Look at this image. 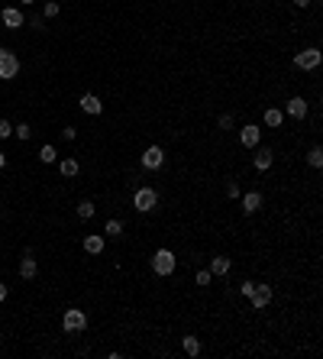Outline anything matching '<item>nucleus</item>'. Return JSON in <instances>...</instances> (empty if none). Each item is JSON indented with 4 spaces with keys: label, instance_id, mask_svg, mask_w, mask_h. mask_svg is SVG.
<instances>
[{
    "label": "nucleus",
    "instance_id": "obj_20",
    "mask_svg": "<svg viewBox=\"0 0 323 359\" xmlns=\"http://www.w3.org/2000/svg\"><path fill=\"white\" fill-rule=\"evenodd\" d=\"M94 211H97V204H94V201H81V204H78V217H81V220H91Z\"/></svg>",
    "mask_w": 323,
    "mask_h": 359
},
{
    "label": "nucleus",
    "instance_id": "obj_13",
    "mask_svg": "<svg viewBox=\"0 0 323 359\" xmlns=\"http://www.w3.org/2000/svg\"><path fill=\"white\" fill-rule=\"evenodd\" d=\"M239 201H242V214H256V211H262V194L259 191H249V194H239Z\"/></svg>",
    "mask_w": 323,
    "mask_h": 359
},
{
    "label": "nucleus",
    "instance_id": "obj_23",
    "mask_svg": "<svg viewBox=\"0 0 323 359\" xmlns=\"http://www.w3.org/2000/svg\"><path fill=\"white\" fill-rule=\"evenodd\" d=\"M55 159H58L55 146H42V149H39V162H46V165H49V162H55Z\"/></svg>",
    "mask_w": 323,
    "mask_h": 359
},
{
    "label": "nucleus",
    "instance_id": "obj_3",
    "mask_svg": "<svg viewBox=\"0 0 323 359\" xmlns=\"http://www.w3.org/2000/svg\"><path fill=\"white\" fill-rule=\"evenodd\" d=\"M320 62H323V52L317 46H310V49H304V52L294 55V65H298L301 72H313V68H320Z\"/></svg>",
    "mask_w": 323,
    "mask_h": 359
},
{
    "label": "nucleus",
    "instance_id": "obj_34",
    "mask_svg": "<svg viewBox=\"0 0 323 359\" xmlns=\"http://www.w3.org/2000/svg\"><path fill=\"white\" fill-rule=\"evenodd\" d=\"M10 55H13L10 49H0V62H4V58H10Z\"/></svg>",
    "mask_w": 323,
    "mask_h": 359
},
{
    "label": "nucleus",
    "instance_id": "obj_29",
    "mask_svg": "<svg viewBox=\"0 0 323 359\" xmlns=\"http://www.w3.org/2000/svg\"><path fill=\"white\" fill-rule=\"evenodd\" d=\"M220 129H233V113H223L220 117Z\"/></svg>",
    "mask_w": 323,
    "mask_h": 359
},
{
    "label": "nucleus",
    "instance_id": "obj_5",
    "mask_svg": "<svg viewBox=\"0 0 323 359\" xmlns=\"http://www.w3.org/2000/svg\"><path fill=\"white\" fill-rule=\"evenodd\" d=\"M62 327L68 330V334H81V330L87 327V314H84V311H78V308L65 311V317H62Z\"/></svg>",
    "mask_w": 323,
    "mask_h": 359
},
{
    "label": "nucleus",
    "instance_id": "obj_36",
    "mask_svg": "<svg viewBox=\"0 0 323 359\" xmlns=\"http://www.w3.org/2000/svg\"><path fill=\"white\" fill-rule=\"evenodd\" d=\"M20 4H32V0H20Z\"/></svg>",
    "mask_w": 323,
    "mask_h": 359
},
{
    "label": "nucleus",
    "instance_id": "obj_16",
    "mask_svg": "<svg viewBox=\"0 0 323 359\" xmlns=\"http://www.w3.org/2000/svg\"><path fill=\"white\" fill-rule=\"evenodd\" d=\"M262 120H265V126H268V129H281V123H284V113L278 110V107H268Z\"/></svg>",
    "mask_w": 323,
    "mask_h": 359
},
{
    "label": "nucleus",
    "instance_id": "obj_30",
    "mask_svg": "<svg viewBox=\"0 0 323 359\" xmlns=\"http://www.w3.org/2000/svg\"><path fill=\"white\" fill-rule=\"evenodd\" d=\"M75 136H78V129H75V126H65V129H62V139H68V143H71Z\"/></svg>",
    "mask_w": 323,
    "mask_h": 359
},
{
    "label": "nucleus",
    "instance_id": "obj_9",
    "mask_svg": "<svg viewBox=\"0 0 323 359\" xmlns=\"http://www.w3.org/2000/svg\"><path fill=\"white\" fill-rule=\"evenodd\" d=\"M239 143L246 146V149H256L259 143H262V129L256 126V123H249V126H242L239 129Z\"/></svg>",
    "mask_w": 323,
    "mask_h": 359
},
{
    "label": "nucleus",
    "instance_id": "obj_8",
    "mask_svg": "<svg viewBox=\"0 0 323 359\" xmlns=\"http://www.w3.org/2000/svg\"><path fill=\"white\" fill-rule=\"evenodd\" d=\"M252 165H256V169L259 172H268V169H272V165H275V152H272V149H268V146H256V155H252Z\"/></svg>",
    "mask_w": 323,
    "mask_h": 359
},
{
    "label": "nucleus",
    "instance_id": "obj_14",
    "mask_svg": "<svg viewBox=\"0 0 323 359\" xmlns=\"http://www.w3.org/2000/svg\"><path fill=\"white\" fill-rule=\"evenodd\" d=\"M103 246H107V240H103L100 233H91V236H84V252H91V256H100Z\"/></svg>",
    "mask_w": 323,
    "mask_h": 359
},
{
    "label": "nucleus",
    "instance_id": "obj_32",
    "mask_svg": "<svg viewBox=\"0 0 323 359\" xmlns=\"http://www.w3.org/2000/svg\"><path fill=\"white\" fill-rule=\"evenodd\" d=\"M7 295H10V291H7V285L0 282V301H7Z\"/></svg>",
    "mask_w": 323,
    "mask_h": 359
},
{
    "label": "nucleus",
    "instance_id": "obj_2",
    "mask_svg": "<svg viewBox=\"0 0 323 359\" xmlns=\"http://www.w3.org/2000/svg\"><path fill=\"white\" fill-rule=\"evenodd\" d=\"M133 207L139 214H152L155 207H159V191L155 188H139L133 194Z\"/></svg>",
    "mask_w": 323,
    "mask_h": 359
},
{
    "label": "nucleus",
    "instance_id": "obj_1",
    "mask_svg": "<svg viewBox=\"0 0 323 359\" xmlns=\"http://www.w3.org/2000/svg\"><path fill=\"white\" fill-rule=\"evenodd\" d=\"M174 266H178V259H174V252L171 249H155V256H152V272L155 275H174Z\"/></svg>",
    "mask_w": 323,
    "mask_h": 359
},
{
    "label": "nucleus",
    "instance_id": "obj_17",
    "mask_svg": "<svg viewBox=\"0 0 323 359\" xmlns=\"http://www.w3.org/2000/svg\"><path fill=\"white\" fill-rule=\"evenodd\" d=\"M230 269H233V262L226 256H213L210 259V275H230Z\"/></svg>",
    "mask_w": 323,
    "mask_h": 359
},
{
    "label": "nucleus",
    "instance_id": "obj_4",
    "mask_svg": "<svg viewBox=\"0 0 323 359\" xmlns=\"http://www.w3.org/2000/svg\"><path fill=\"white\" fill-rule=\"evenodd\" d=\"M272 298H275L272 285H262V282H256V285H252V291H249V301H252V308H256V311L268 308V304H272Z\"/></svg>",
    "mask_w": 323,
    "mask_h": 359
},
{
    "label": "nucleus",
    "instance_id": "obj_35",
    "mask_svg": "<svg viewBox=\"0 0 323 359\" xmlns=\"http://www.w3.org/2000/svg\"><path fill=\"white\" fill-rule=\"evenodd\" d=\"M4 165H7V155H4V152H0V169H4Z\"/></svg>",
    "mask_w": 323,
    "mask_h": 359
},
{
    "label": "nucleus",
    "instance_id": "obj_10",
    "mask_svg": "<svg viewBox=\"0 0 323 359\" xmlns=\"http://www.w3.org/2000/svg\"><path fill=\"white\" fill-rule=\"evenodd\" d=\"M16 75H20V58H16V52H13L10 58L0 62V78H4V81H13Z\"/></svg>",
    "mask_w": 323,
    "mask_h": 359
},
{
    "label": "nucleus",
    "instance_id": "obj_26",
    "mask_svg": "<svg viewBox=\"0 0 323 359\" xmlns=\"http://www.w3.org/2000/svg\"><path fill=\"white\" fill-rule=\"evenodd\" d=\"M13 136H16V139H29V136H32V126H29V123L13 126Z\"/></svg>",
    "mask_w": 323,
    "mask_h": 359
},
{
    "label": "nucleus",
    "instance_id": "obj_18",
    "mask_svg": "<svg viewBox=\"0 0 323 359\" xmlns=\"http://www.w3.org/2000/svg\"><path fill=\"white\" fill-rule=\"evenodd\" d=\"M181 346H185V353H188L191 359L200 356V340H197V337H191V334H188V337H181Z\"/></svg>",
    "mask_w": 323,
    "mask_h": 359
},
{
    "label": "nucleus",
    "instance_id": "obj_31",
    "mask_svg": "<svg viewBox=\"0 0 323 359\" xmlns=\"http://www.w3.org/2000/svg\"><path fill=\"white\" fill-rule=\"evenodd\" d=\"M42 23H46V20H42V16H32V20H29V26H32V29H46V26H42Z\"/></svg>",
    "mask_w": 323,
    "mask_h": 359
},
{
    "label": "nucleus",
    "instance_id": "obj_6",
    "mask_svg": "<svg viewBox=\"0 0 323 359\" xmlns=\"http://www.w3.org/2000/svg\"><path fill=\"white\" fill-rule=\"evenodd\" d=\"M0 23H4L7 29H20V26H26V16L20 13V7H4V10H0Z\"/></svg>",
    "mask_w": 323,
    "mask_h": 359
},
{
    "label": "nucleus",
    "instance_id": "obj_25",
    "mask_svg": "<svg viewBox=\"0 0 323 359\" xmlns=\"http://www.w3.org/2000/svg\"><path fill=\"white\" fill-rule=\"evenodd\" d=\"M194 282L204 288V285H210L213 282V275H210V269H197V275H194Z\"/></svg>",
    "mask_w": 323,
    "mask_h": 359
},
{
    "label": "nucleus",
    "instance_id": "obj_33",
    "mask_svg": "<svg viewBox=\"0 0 323 359\" xmlns=\"http://www.w3.org/2000/svg\"><path fill=\"white\" fill-rule=\"evenodd\" d=\"M291 4H294V7H310L313 0H291Z\"/></svg>",
    "mask_w": 323,
    "mask_h": 359
},
{
    "label": "nucleus",
    "instance_id": "obj_22",
    "mask_svg": "<svg viewBox=\"0 0 323 359\" xmlns=\"http://www.w3.org/2000/svg\"><path fill=\"white\" fill-rule=\"evenodd\" d=\"M307 165H310V169H320V165H323V149L320 146H313L307 152Z\"/></svg>",
    "mask_w": 323,
    "mask_h": 359
},
{
    "label": "nucleus",
    "instance_id": "obj_12",
    "mask_svg": "<svg viewBox=\"0 0 323 359\" xmlns=\"http://www.w3.org/2000/svg\"><path fill=\"white\" fill-rule=\"evenodd\" d=\"M78 104H81V110H84V113H91V117H100V113H103V104H100L97 94H84V97L78 101Z\"/></svg>",
    "mask_w": 323,
    "mask_h": 359
},
{
    "label": "nucleus",
    "instance_id": "obj_24",
    "mask_svg": "<svg viewBox=\"0 0 323 359\" xmlns=\"http://www.w3.org/2000/svg\"><path fill=\"white\" fill-rule=\"evenodd\" d=\"M58 13H62V7H58L55 0H46V10H42V20H46V16H49V20H55Z\"/></svg>",
    "mask_w": 323,
    "mask_h": 359
},
{
    "label": "nucleus",
    "instance_id": "obj_28",
    "mask_svg": "<svg viewBox=\"0 0 323 359\" xmlns=\"http://www.w3.org/2000/svg\"><path fill=\"white\" fill-rule=\"evenodd\" d=\"M7 136H13V126L7 120H0V139H7Z\"/></svg>",
    "mask_w": 323,
    "mask_h": 359
},
{
    "label": "nucleus",
    "instance_id": "obj_11",
    "mask_svg": "<svg viewBox=\"0 0 323 359\" xmlns=\"http://www.w3.org/2000/svg\"><path fill=\"white\" fill-rule=\"evenodd\" d=\"M36 259H32V249H26V256L20 259V278H26V282H32L36 278Z\"/></svg>",
    "mask_w": 323,
    "mask_h": 359
},
{
    "label": "nucleus",
    "instance_id": "obj_7",
    "mask_svg": "<svg viewBox=\"0 0 323 359\" xmlns=\"http://www.w3.org/2000/svg\"><path fill=\"white\" fill-rule=\"evenodd\" d=\"M162 162H165V152H162V146H149V149L142 152V169L155 172V169H162Z\"/></svg>",
    "mask_w": 323,
    "mask_h": 359
},
{
    "label": "nucleus",
    "instance_id": "obj_21",
    "mask_svg": "<svg viewBox=\"0 0 323 359\" xmlns=\"http://www.w3.org/2000/svg\"><path fill=\"white\" fill-rule=\"evenodd\" d=\"M103 233L113 236V240H123V223L120 220H107V226H103Z\"/></svg>",
    "mask_w": 323,
    "mask_h": 359
},
{
    "label": "nucleus",
    "instance_id": "obj_15",
    "mask_svg": "<svg viewBox=\"0 0 323 359\" xmlns=\"http://www.w3.org/2000/svg\"><path fill=\"white\" fill-rule=\"evenodd\" d=\"M284 110H288V117H294V120H304V117H307V101H304V97H291Z\"/></svg>",
    "mask_w": 323,
    "mask_h": 359
},
{
    "label": "nucleus",
    "instance_id": "obj_27",
    "mask_svg": "<svg viewBox=\"0 0 323 359\" xmlns=\"http://www.w3.org/2000/svg\"><path fill=\"white\" fill-rule=\"evenodd\" d=\"M226 198H233V201L239 198V185H236V181H230V185H226Z\"/></svg>",
    "mask_w": 323,
    "mask_h": 359
},
{
    "label": "nucleus",
    "instance_id": "obj_19",
    "mask_svg": "<svg viewBox=\"0 0 323 359\" xmlns=\"http://www.w3.org/2000/svg\"><path fill=\"white\" fill-rule=\"evenodd\" d=\"M58 169H62L65 178H75V175L81 172V165H78V159H62V162H58Z\"/></svg>",
    "mask_w": 323,
    "mask_h": 359
}]
</instances>
